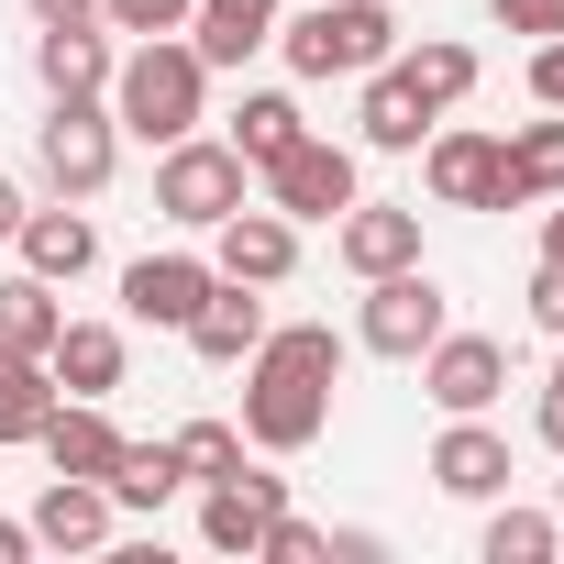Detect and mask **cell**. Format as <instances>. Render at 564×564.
Here are the masks:
<instances>
[{
  "label": "cell",
  "instance_id": "obj_1",
  "mask_svg": "<svg viewBox=\"0 0 564 564\" xmlns=\"http://www.w3.org/2000/svg\"><path fill=\"white\" fill-rule=\"evenodd\" d=\"M333 388H344V333L333 322H265V344L243 355V443L254 454H311L333 432Z\"/></svg>",
  "mask_w": 564,
  "mask_h": 564
},
{
  "label": "cell",
  "instance_id": "obj_2",
  "mask_svg": "<svg viewBox=\"0 0 564 564\" xmlns=\"http://www.w3.org/2000/svg\"><path fill=\"white\" fill-rule=\"evenodd\" d=\"M111 122L133 133V144H177V133H199V111H210V67H199V45L188 34H133V56L111 67Z\"/></svg>",
  "mask_w": 564,
  "mask_h": 564
},
{
  "label": "cell",
  "instance_id": "obj_3",
  "mask_svg": "<svg viewBox=\"0 0 564 564\" xmlns=\"http://www.w3.org/2000/svg\"><path fill=\"white\" fill-rule=\"evenodd\" d=\"M276 56L289 78H366L399 56V12L388 0H311V12H276Z\"/></svg>",
  "mask_w": 564,
  "mask_h": 564
},
{
  "label": "cell",
  "instance_id": "obj_4",
  "mask_svg": "<svg viewBox=\"0 0 564 564\" xmlns=\"http://www.w3.org/2000/svg\"><path fill=\"white\" fill-rule=\"evenodd\" d=\"M254 199V166L221 144V133H177V144H155V210L177 221V232H210V221H232Z\"/></svg>",
  "mask_w": 564,
  "mask_h": 564
},
{
  "label": "cell",
  "instance_id": "obj_5",
  "mask_svg": "<svg viewBox=\"0 0 564 564\" xmlns=\"http://www.w3.org/2000/svg\"><path fill=\"white\" fill-rule=\"evenodd\" d=\"M443 333H454V300H443L432 265H388V276H366V311H355V344H366V355L421 366Z\"/></svg>",
  "mask_w": 564,
  "mask_h": 564
},
{
  "label": "cell",
  "instance_id": "obj_6",
  "mask_svg": "<svg viewBox=\"0 0 564 564\" xmlns=\"http://www.w3.org/2000/svg\"><path fill=\"white\" fill-rule=\"evenodd\" d=\"M34 166H45V188H56V199H100V188H111V166H122V122H111V100H100V89L56 100V111L34 122Z\"/></svg>",
  "mask_w": 564,
  "mask_h": 564
},
{
  "label": "cell",
  "instance_id": "obj_7",
  "mask_svg": "<svg viewBox=\"0 0 564 564\" xmlns=\"http://www.w3.org/2000/svg\"><path fill=\"white\" fill-rule=\"evenodd\" d=\"M421 188L443 210H520V177H509V144L454 122V133H421Z\"/></svg>",
  "mask_w": 564,
  "mask_h": 564
},
{
  "label": "cell",
  "instance_id": "obj_8",
  "mask_svg": "<svg viewBox=\"0 0 564 564\" xmlns=\"http://www.w3.org/2000/svg\"><path fill=\"white\" fill-rule=\"evenodd\" d=\"M265 177V210H289V221H333V210H355L366 199V177H355V144H333V133H300L276 166H254Z\"/></svg>",
  "mask_w": 564,
  "mask_h": 564
},
{
  "label": "cell",
  "instance_id": "obj_9",
  "mask_svg": "<svg viewBox=\"0 0 564 564\" xmlns=\"http://www.w3.org/2000/svg\"><path fill=\"white\" fill-rule=\"evenodd\" d=\"M432 487L465 498V509L509 498V432H487V410H454V421L432 432Z\"/></svg>",
  "mask_w": 564,
  "mask_h": 564
},
{
  "label": "cell",
  "instance_id": "obj_10",
  "mask_svg": "<svg viewBox=\"0 0 564 564\" xmlns=\"http://www.w3.org/2000/svg\"><path fill=\"white\" fill-rule=\"evenodd\" d=\"M210 265L243 276V289H276V276L300 265V221H289V210H265V199H243L232 221H210Z\"/></svg>",
  "mask_w": 564,
  "mask_h": 564
},
{
  "label": "cell",
  "instance_id": "obj_11",
  "mask_svg": "<svg viewBox=\"0 0 564 564\" xmlns=\"http://www.w3.org/2000/svg\"><path fill=\"white\" fill-rule=\"evenodd\" d=\"M210 276H221L210 254H133V265H122V311H133L144 333H188V311L210 300Z\"/></svg>",
  "mask_w": 564,
  "mask_h": 564
},
{
  "label": "cell",
  "instance_id": "obj_12",
  "mask_svg": "<svg viewBox=\"0 0 564 564\" xmlns=\"http://www.w3.org/2000/svg\"><path fill=\"white\" fill-rule=\"evenodd\" d=\"M421 388H432L443 421H454V410H498V388H509V344H487V333H443V344L421 355Z\"/></svg>",
  "mask_w": 564,
  "mask_h": 564
},
{
  "label": "cell",
  "instance_id": "obj_13",
  "mask_svg": "<svg viewBox=\"0 0 564 564\" xmlns=\"http://www.w3.org/2000/svg\"><path fill=\"white\" fill-rule=\"evenodd\" d=\"M276 509H289V476H265V465H243V476L199 487V542H210V553H254Z\"/></svg>",
  "mask_w": 564,
  "mask_h": 564
},
{
  "label": "cell",
  "instance_id": "obj_14",
  "mask_svg": "<svg viewBox=\"0 0 564 564\" xmlns=\"http://www.w3.org/2000/svg\"><path fill=\"white\" fill-rule=\"evenodd\" d=\"M333 254H344L355 276L421 265V210H399V199H355V210H333Z\"/></svg>",
  "mask_w": 564,
  "mask_h": 564
},
{
  "label": "cell",
  "instance_id": "obj_15",
  "mask_svg": "<svg viewBox=\"0 0 564 564\" xmlns=\"http://www.w3.org/2000/svg\"><path fill=\"white\" fill-rule=\"evenodd\" d=\"M23 520H34V542H45V553H100L122 509H111V487H100V476H45V498H34Z\"/></svg>",
  "mask_w": 564,
  "mask_h": 564
},
{
  "label": "cell",
  "instance_id": "obj_16",
  "mask_svg": "<svg viewBox=\"0 0 564 564\" xmlns=\"http://www.w3.org/2000/svg\"><path fill=\"white\" fill-rule=\"evenodd\" d=\"M254 344H265V300L243 289V276H210V300L188 311V355L199 366H243Z\"/></svg>",
  "mask_w": 564,
  "mask_h": 564
},
{
  "label": "cell",
  "instance_id": "obj_17",
  "mask_svg": "<svg viewBox=\"0 0 564 564\" xmlns=\"http://www.w3.org/2000/svg\"><path fill=\"white\" fill-rule=\"evenodd\" d=\"M276 12H289V0H188V45H199V67L265 56V45H276Z\"/></svg>",
  "mask_w": 564,
  "mask_h": 564
},
{
  "label": "cell",
  "instance_id": "obj_18",
  "mask_svg": "<svg viewBox=\"0 0 564 564\" xmlns=\"http://www.w3.org/2000/svg\"><path fill=\"white\" fill-rule=\"evenodd\" d=\"M111 34L100 23H34V78H45V100H78V89H111Z\"/></svg>",
  "mask_w": 564,
  "mask_h": 564
},
{
  "label": "cell",
  "instance_id": "obj_19",
  "mask_svg": "<svg viewBox=\"0 0 564 564\" xmlns=\"http://www.w3.org/2000/svg\"><path fill=\"white\" fill-rule=\"evenodd\" d=\"M34 454H45L56 476H111V454H122V432H111V410H100V399H67V388H56V410H45V432H34Z\"/></svg>",
  "mask_w": 564,
  "mask_h": 564
},
{
  "label": "cell",
  "instance_id": "obj_20",
  "mask_svg": "<svg viewBox=\"0 0 564 564\" xmlns=\"http://www.w3.org/2000/svg\"><path fill=\"white\" fill-rule=\"evenodd\" d=\"M12 254L34 265V276H56V289H78V276L100 265V232H89V210H23V232H12Z\"/></svg>",
  "mask_w": 564,
  "mask_h": 564
},
{
  "label": "cell",
  "instance_id": "obj_21",
  "mask_svg": "<svg viewBox=\"0 0 564 564\" xmlns=\"http://www.w3.org/2000/svg\"><path fill=\"white\" fill-rule=\"evenodd\" d=\"M432 122H443V111L399 78V56H388V67H366V111H355V133H366L377 155H421V133H432Z\"/></svg>",
  "mask_w": 564,
  "mask_h": 564
},
{
  "label": "cell",
  "instance_id": "obj_22",
  "mask_svg": "<svg viewBox=\"0 0 564 564\" xmlns=\"http://www.w3.org/2000/svg\"><path fill=\"white\" fill-rule=\"evenodd\" d=\"M45 366H56L67 399H111V388H122V333H111V322H67V333L45 344Z\"/></svg>",
  "mask_w": 564,
  "mask_h": 564
},
{
  "label": "cell",
  "instance_id": "obj_23",
  "mask_svg": "<svg viewBox=\"0 0 564 564\" xmlns=\"http://www.w3.org/2000/svg\"><path fill=\"white\" fill-rule=\"evenodd\" d=\"M45 410H56V366L23 355V344H0V443H34Z\"/></svg>",
  "mask_w": 564,
  "mask_h": 564
},
{
  "label": "cell",
  "instance_id": "obj_24",
  "mask_svg": "<svg viewBox=\"0 0 564 564\" xmlns=\"http://www.w3.org/2000/svg\"><path fill=\"white\" fill-rule=\"evenodd\" d=\"M300 133H311V122H300V100H289V89H243V111H232V133H221V144H232L243 166H276Z\"/></svg>",
  "mask_w": 564,
  "mask_h": 564
},
{
  "label": "cell",
  "instance_id": "obj_25",
  "mask_svg": "<svg viewBox=\"0 0 564 564\" xmlns=\"http://www.w3.org/2000/svg\"><path fill=\"white\" fill-rule=\"evenodd\" d=\"M67 333V300H56V276H0V344H23V355H45Z\"/></svg>",
  "mask_w": 564,
  "mask_h": 564
},
{
  "label": "cell",
  "instance_id": "obj_26",
  "mask_svg": "<svg viewBox=\"0 0 564 564\" xmlns=\"http://www.w3.org/2000/svg\"><path fill=\"white\" fill-rule=\"evenodd\" d=\"M476 553H487V564H553V553H564V520H553V509H509V498H487Z\"/></svg>",
  "mask_w": 564,
  "mask_h": 564
},
{
  "label": "cell",
  "instance_id": "obj_27",
  "mask_svg": "<svg viewBox=\"0 0 564 564\" xmlns=\"http://www.w3.org/2000/svg\"><path fill=\"white\" fill-rule=\"evenodd\" d=\"M399 78H410L432 111H454V100L476 89V45H454V34H421V45H399Z\"/></svg>",
  "mask_w": 564,
  "mask_h": 564
},
{
  "label": "cell",
  "instance_id": "obj_28",
  "mask_svg": "<svg viewBox=\"0 0 564 564\" xmlns=\"http://www.w3.org/2000/svg\"><path fill=\"white\" fill-rule=\"evenodd\" d=\"M100 487H111V509H166L188 476H177V443H122Z\"/></svg>",
  "mask_w": 564,
  "mask_h": 564
},
{
  "label": "cell",
  "instance_id": "obj_29",
  "mask_svg": "<svg viewBox=\"0 0 564 564\" xmlns=\"http://www.w3.org/2000/svg\"><path fill=\"white\" fill-rule=\"evenodd\" d=\"M498 144H509L520 199H564V111H542V122H520V133H498Z\"/></svg>",
  "mask_w": 564,
  "mask_h": 564
},
{
  "label": "cell",
  "instance_id": "obj_30",
  "mask_svg": "<svg viewBox=\"0 0 564 564\" xmlns=\"http://www.w3.org/2000/svg\"><path fill=\"white\" fill-rule=\"evenodd\" d=\"M166 443H177V476H188V487L243 476V432H232V421H188V432H166Z\"/></svg>",
  "mask_w": 564,
  "mask_h": 564
},
{
  "label": "cell",
  "instance_id": "obj_31",
  "mask_svg": "<svg viewBox=\"0 0 564 564\" xmlns=\"http://www.w3.org/2000/svg\"><path fill=\"white\" fill-rule=\"evenodd\" d=\"M111 34H188V0H100Z\"/></svg>",
  "mask_w": 564,
  "mask_h": 564
},
{
  "label": "cell",
  "instance_id": "obj_32",
  "mask_svg": "<svg viewBox=\"0 0 564 564\" xmlns=\"http://www.w3.org/2000/svg\"><path fill=\"white\" fill-rule=\"evenodd\" d=\"M254 553H265V564H322V520H300V509H276Z\"/></svg>",
  "mask_w": 564,
  "mask_h": 564
},
{
  "label": "cell",
  "instance_id": "obj_33",
  "mask_svg": "<svg viewBox=\"0 0 564 564\" xmlns=\"http://www.w3.org/2000/svg\"><path fill=\"white\" fill-rule=\"evenodd\" d=\"M487 12H498L509 34H531V45H542V34H564V0H487Z\"/></svg>",
  "mask_w": 564,
  "mask_h": 564
},
{
  "label": "cell",
  "instance_id": "obj_34",
  "mask_svg": "<svg viewBox=\"0 0 564 564\" xmlns=\"http://www.w3.org/2000/svg\"><path fill=\"white\" fill-rule=\"evenodd\" d=\"M531 322H542V333H553V344H564V265H553V254H542V265H531Z\"/></svg>",
  "mask_w": 564,
  "mask_h": 564
},
{
  "label": "cell",
  "instance_id": "obj_35",
  "mask_svg": "<svg viewBox=\"0 0 564 564\" xmlns=\"http://www.w3.org/2000/svg\"><path fill=\"white\" fill-rule=\"evenodd\" d=\"M531 100H542V111H564V34H542V45H531Z\"/></svg>",
  "mask_w": 564,
  "mask_h": 564
},
{
  "label": "cell",
  "instance_id": "obj_36",
  "mask_svg": "<svg viewBox=\"0 0 564 564\" xmlns=\"http://www.w3.org/2000/svg\"><path fill=\"white\" fill-rule=\"evenodd\" d=\"M531 432L564 454V355H553V377H542V410H531Z\"/></svg>",
  "mask_w": 564,
  "mask_h": 564
},
{
  "label": "cell",
  "instance_id": "obj_37",
  "mask_svg": "<svg viewBox=\"0 0 564 564\" xmlns=\"http://www.w3.org/2000/svg\"><path fill=\"white\" fill-rule=\"evenodd\" d=\"M34 23H100V0H23Z\"/></svg>",
  "mask_w": 564,
  "mask_h": 564
},
{
  "label": "cell",
  "instance_id": "obj_38",
  "mask_svg": "<svg viewBox=\"0 0 564 564\" xmlns=\"http://www.w3.org/2000/svg\"><path fill=\"white\" fill-rule=\"evenodd\" d=\"M45 542H34V520H0V564H34Z\"/></svg>",
  "mask_w": 564,
  "mask_h": 564
},
{
  "label": "cell",
  "instance_id": "obj_39",
  "mask_svg": "<svg viewBox=\"0 0 564 564\" xmlns=\"http://www.w3.org/2000/svg\"><path fill=\"white\" fill-rule=\"evenodd\" d=\"M12 232H23V188H12V177H0V243H12Z\"/></svg>",
  "mask_w": 564,
  "mask_h": 564
},
{
  "label": "cell",
  "instance_id": "obj_40",
  "mask_svg": "<svg viewBox=\"0 0 564 564\" xmlns=\"http://www.w3.org/2000/svg\"><path fill=\"white\" fill-rule=\"evenodd\" d=\"M542 254H553V265H564V210H542Z\"/></svg>",
  "mask_w": 564,
  "mask_h": 564
},
{
  "label": "cell",
  "instance_id": "obj_41",
  "mask_svg": "<svg viewBox=\"0 0 564 564\" xmlns=\"http://www.w3.org/2000/svg\"><path fill=\"white\" fill-rule=\"evenodd\" d=\"M553 520H564V476H553Z\"/></svg>",
  "mask_w": 564,
  "mask_h": 564
}]
</instances>
